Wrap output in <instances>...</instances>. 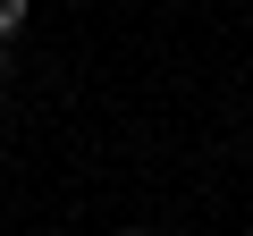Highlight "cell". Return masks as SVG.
Listing matches in <instances>:
<instances>
[{"label": "cell", "mask_w": 253, "mask_h": 236, "mask_svg": "<svg viewBox=\"0 0 253 236\" xmlns=\"http://www.w3.org/2000/svg\"><path fill=\"white\" fill-rule=\"evenodd\" d=\"M26 17H34L26 0H0V42H17V34H26Z\"/></svg>", "instance_id": "1"}, {"label": "cell", "mask_w": 253, "mask_h": 236, "mask_svg": "<svg viewBox=\"0 0 253 236\" xmlns=\"http://www.w3.org/2000/svg\"><path fill=\"white\" fill-rule=\"evenodd\" d=\"M126 236H152V228H126Z\"/></svg>", "instance_id": "3"}, {"label": "cell", "mask_w": 253, "mask_h": 236, "mask_svg": "<svg viewBox=\"0 0 253 236\" xmlns=\"http://www.w3.org/2000/svg\"><path fill=\"white\" fill-rule=\"evenodd\" d=\"M9 68H17V59H9V42H0V76H9Z\"/></svg>", "instance_id": "2"}, {"label": "cell", "mask_w": 253, "mask_h": 236, "mask_svg": "<svg viewBox=\"0 0 253 236\" xmlns=\"http://www.w3.org/2000/svg\"><path fill=\"white\" fill-rule=\"evenodd\" d=\"M34 236H51V228H34Z\"/></svg>", "instance_id": "4"}]
</instances>
